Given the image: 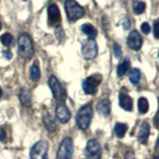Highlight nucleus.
<instances>
[{"instance_id": "nucleus-35", "label": "nucleus", "mask_w": 159, "mask_h": 159, "mask_svg": "<svg viewBox=\"0 0 159 159\" xmlns=\"http://www.w3.org/2000/svg\"><path fill=\"white\" fill-rule=\"evenodd\" d=\"M0 29H1V22H0Z\"/></svg>"}, {"instance_id": "nucleus-24", "label": "nucleus", "mask_w": 159, "mask_h": 159, "mask_svg": "<svg viewBox=\"0 0 159 159\" xmlns=\"http://www.w3.org/2000/svg\"><path fill=\"white\" fill-rule=\"evenodd\" d=\"M149 108L148 102L145 98H140L138 99V111L140 113H146Z\"/></svg>"}, {"instance_id": "nucleus-26", "label": "nucleus", "mask_w": 159, "mask_h": 159, "mask_svg": "<svg viewBox=\"0 0 159 159\" xmlns=\"http://www.w3.org/2000/svg\"><path fill=\"white\" fill-rule=\"evenodd\" d=\"M113 53H114V56L116 58H120L121 55H122V52H121V49L119 47L118 44H114L113 45Z\"/></svg>"}, {"instance_id": "nucleus-18", "label": "nucleus", "mask_w": 159, "mask_h": 159, "mask_svg": "<svg viewBox=\"0 0 159 159\" xmlns=\"http://www.w3.org/2000/svg\"><path fill=\"white\" fill-rule=\"evenodd\" d=\"M82 31L84 33V34H87L89 38L91 39V40H93L94 38H96L97 36V30L94 27H93L91 24H84L83 26H82Z\"/></svg>"}, {"instance_id": "nucleus-16", "label": "nucleus", "mask_w": 159, "mask_h": 159, "mask_svg": "<svg viewBox=\"0 0 159 159\" xmlns=\"http://www.w3.org/2000/svg\"><path fill=\"white\" fill-rule=\"evenodd\" d=\"M19 99L21 102L22 106L29 107L31 106V93L27 89H21V91L19 93Z\"/></svg>"}, {"instance_id": "nucleus-27", "label": "nucleus", "mask_w": 159, "mask_h": 159, "mask_svg": "<svg viewBox=\"0 0 159 159\" xmlns=\"http://www.w3.org/2000/svg\"><path fill=\"white\" fill-rule=\"evenodd\" d=\"M153 33H154V37L156 39H159V19H157L156 21L154 22Z\"/></svg>"}, {"instance_id": "nucleus-15", "label": "nucleus", "mask_w": 159, "mask_h": 159, "mask_svg": "<svg viewBox=\"0 0 159 159\" xmlns=\"http://www.w3.org/2000/svg\"><path fill=\"white\" fill-rule=\"evenodd\" d=\"M98 111L104 116L111 113V102L107 98H103L98 104Z\"/></svg>"}, {"instance_id": "nucleus-30", "label": "nucleus", "mask_w": 159, "mask_h": 159, "mask_svg": "<svg viewBox=\"0 0 159 159\" xmlns=\"http://www.w3.org/2000/svg\"><path fill=\"white\" fill-rule=\"evenodd\" d=\"M124 159H135V155H134L132 151H127V152L125 153V156H124Z\"/></svg>"}, {"instance_id": "nucleus-21", "label": "nucleus", "mask_w": 159, "mask_h": 159, "mask_svg": "<svg viewBox=\"0 0 159 159\" xmlns=\"http://www.w3.org/2000/svg\"><path fill=\"white\" fill-rule=\"evenodd\" d=\"M127 130V125L124 123H117L114 126V133L117 137H123Z\"/></svg>"}, {"instance_id": "nucleus-32", "label": "nucleus", "mask_w": 159, "mask_h": 159, "mask_svg": "<svg viewBox=\"0 0 159 159\" xmlns=\"http://www.w3.org/2000/svg\"><path fill=\"white\" fill-rule=\"evenodd\" d=\"M3 55H4V57L6 58V59H8V60H10V59L12 58V53L10 52V51H4Z\"/></svg>"}, {"instance_id": "nucleus-23", "label": "nucleus", "mask_w": 159, "mask_h": 159, "mask_svg": "<svg viewBox=\"0 0 159 159\" xmlns=\"http://www.w3.org/2000/svg\"><path fill=\"white\" fill-rule=\"evenodd\" d=\"M140 79V71L138 69H133L129 72V80L133 84H137Z\"/></svg>"}, {"instance_id": "nucleus-25", "label": "nucleus", "mask_w": 159, "mask_h": 159, "mask_svg": "<svg viewBox=\"0 0 159 159\" xmlns=\"http://www.w3.org/2000/svg\"><path fill=\"white\" fill-rule=\"evenodd\" d=\"M145 10V3L141 1L133 2V11L135 14H141Z\"/></svg>"}, {"instance_id": "nucleus-10", "label": "nucleus", "mask_w": 159, "mask_h": 159, "mask_svg": "<svg viewBox=\"0 0 159 159\" xmlns=\"http://www.w3.org/2000/svg\"><path fill=\"white\" fill-rule=\"evenodd\" d=\"M48 21L51 26H57L61 23V14L56 4H51L48 7Z\"/></svg>"}, {"instance_id": "nucleus-20", "label": "nucleus", "mask_w": 159, "mask_h": 159, "mask_svg": "<svg viewBox=\"0 0 159 159\" xmlns=\"http://www.w3.org/2000/svg\"><path fill=\"white\" fill-rule=\"evenodd\" d=\"M129 67H130V62H129L128 59H125L124 61L119 65L117 67V76L118 77H122L126 74V72L128 71Z\"/></svg>"}, {"instance_id": "nucleus-19", "label": "nucleus", "mask_w": 159, "mask_h": 159, "mask_svg": "<svg viewBox=\"0 0 159 159\" xmlns=\"http://www.w3.org/2000/svg\"><path fill=\"white\" fill-rule=\"evenodd\" d=\"M40 77H41V72H40L37 62H35L34 65L31 67V69H30V78H31L33 82H38Z\"/></svg>"}, {"instance_id": "nucleus-29", "label": "nucleus", "mask_w": 159, "mask_h": 159, "mask_svg": "<svg viewBox=\"0 0 159 159\" xmlns=\"http://www.w3.org/2000/svg\"><path fill=\"white\" fill-rule=\"evenodd\" d=\"M5 139H6V133L2 127H0V141H4Z\"/></svg>"}, {"instance_id": "nucleus-34", "label": "nucleus", "mask_w": 159, "mask_h": 159, "mask_svg": "<svg viewBox=\"0 0 159 159\" xmlns=\"http://www.w3.org/2000/svg\"><path fill=\"white\" fill-rule=\"evenodd\" d=\"M1 97H2V89H0V98H1Z\"/></svg>"}, {"instance_id": "nucleus-3", "label": "nucleus", "mask_w": 159, "mask_h": 159, "mask_svg": "<svg viewBox=\"0 0 159 159\" xmlns=\"http://www.w3.org/2000/svg\"><path fill=\"white\" fill-rule=\"evenodd\" d=\"M65 9H66L67 17L70 21H77L78 19L82 18L84 14V8L73 0H69L65 3Z\"/></svg>"}, {"instance_id": "nucleus-12", "label": "nucleus", "mask_w": 159, "mask_h": 159, "mask_svg": "<svg viewBox=\"0 0 159 159\" xmlns=\"http://www.w3.org/2000/svg\"><path fill=\"white\" fill-rule=\"evenodd\" d=\"M56 117L61 123H66L71 118V112L64 103H60L56 107Z\"/></svg>"}, {"instance_id": "nucleus-37", "label": "nucleus", "mask_w": 159, "mask_h": 159, "mask_svg": "<svg viewBox=\"0 0 159 159\" xmlns=\"http://www.w3.org/2000/svg\"><path fill=\"white\" fill-rule=\"evenodd\" d=\"M158 56H159V53H158Z\"/></svg>"}, {"instance_id": "nucleus-9", "label": "nucleus", "mask_w": 159, "mask_h": 159, "mask_svg": "<svg viewBox=\"0 0 159 159\" xmlns=\"http://www.w3.org/2000/svg\"><path fill=\"white\" fill-rule=\"evenodd\" d=\"M82 54L84 59L93 60L97 57L98 55V44L94 40L89 39L88 41L83 45L82 47Z\"/></svg>"}, {"instance_id": "nucleus-31", "label": "nucleus", "mask_w": 159, "mask_h": 159, "mask_svg": "<svg viewBox=\"0 0 159 159\" xmlns=\"http://www.w3.org/2000/svg\"><path fill=\"white\" fill-rule=\"evenodd\" d=\"M154 124H155V126L159 129V111L157 112L155 117H154Z\"/></svg>"}, {"instance_id": "nucleus-4", "label": "nucleus", "mask_w": 159, "mask_h": 159, "mask_svg": "<svg viewBox=\"0 0 159 159\" xmlns=\"http://www.w3.org/2000/svg\"><path fill=\"white\" fill-rule=\"evenodd\" d=\"M74 153V143L72 138H64L57 151V159H72Z\"/></svg>"}, {"instance_id": "nucleus-36", "label": "nucleus", "mask_w": 159, "mask_h": 159, "mask_svg": "<svg viewBox=\"0 0 159 159\" xmlns=\"http://www.w3.org/2000/svg\"><path fill=\"white\" fill-rule=\"evenodd\" d=\"M154 159H159V157H155V158H154Z\"/></svg>"}, {"instance_id": "nucleus-6", "label": "nucleus", "mask_w": 159, "mask_h": 159, "mask_svg": "<svg viewBox=\"0 0 159 159\" xmlns=\"http://www.w3.org/2000/svg\"><path fill=\"white\" fill-rule=\"evenodd\" d=\"M48 143L44 140H40L35 143L30 151V158L31 159H47Z\"/></svg>"}, {"instance_id": "nucleus-28", "label": "nucleus", "mask_w": 159, "mask_h": 159, "mask_svg": "<svg viewBox=\"0 0 159 159\" xmlns=\"http://www.w3.org/2000/svg\"><path fill=\"white\" fill-rule=\"evenodd\" d=\"M141 31L144 33V34H148L149 32H150V26H149V24L148 23H146V22H144V23H142V25H141Z\"/></svg>"}, {"instance_id": "nucleus-33", "label": "nucleus", "mask_w": 159, "mask_h": 159, "mask_svg": "<svg viewBox=\"0 0 159 159\" xmlns=\"http://www.w3.org/2000/svg\"><path fill=\"white\" fill-rule=\"evenodd\" d=\"M156 150H157V152L159 153V139L157 140V143H156Z\"/></svg>"}, {"instance_id": "nucleus-17", "label": "nucleus", "mask_w": 159, "mask_h": 159, "mask_svg": "<svg viewBox=\"0 0 159 159\" xmlns=\"http://www.w3.org/2000/svg\"><path fill=\"white\" fill-rule=\"evenodd\" d=\"M43 122L45 124V127L47 128V130L50 132H53L56 130L57 128V124L53 119V117L50 116L48 112H45L44 116H43Z\"/></svg>"}, {"instance_id": "nucleus-8", "label": "nucleus", "mask_w": 159, "mask_h": 159, "mask_svg": "<svg viewBox=\"0 0 159 159\" xmlns=\"http://www.w3.org/2000/svg\"><path fill=\"white\" fill-rule=\"evenodd\" d=\"M84 156L86 159H101L102 149L96 139H91L87 143L86 149H84Z\"/></svg>"}, {"instance_id": "nucleus-5", "label": "nucleus", "mask_w": 159, "mask_h": 159, "mask_svg": "<svg viewBox=\"0 0 159 159\" xmlns=\"http://www.w3.org/2000/svg\"><path fill=\"white\" fill-rule=\"evenodd\" d=\"M49 86L51 91L53 93L54 98L60 102H64L66 99V92H65V89L60 82L58 81V79L54 76H51L49 79Z\"/></svg>"}, {"instance_id": "nucleus-1", "label": "nucleus", "mask_w": 159, "mask_h": 159, "mask_svg": "<svg viewBox=\"0 0 159 159\" xmlns=\"http://www.w3.org/2000/svg\"><path fill=\"white\" fill-rule=\"evenodd\" d=\"M18 53L25 60L31 59L34 55L33 42L26 33H23L18 37Z\"/></svg>"}, {"instance_id": "nucleus-2", "label": "nucleus", "mask_w": 159, "mask_h": 159, "mask_svg": "<svg viewBox=\"0 0 159 159\" xmlns=\"http://www.w3.org/2000/svg\"><path fill=\"white\" fill-rule=\"evenodd\" d=\"M93 114V111L91 104H86V106L80 108L76 118L78 127L81 129H87L89 126V124H91Z\"/></svg>"}, {"instance_id": "nucleus-11", "label": "nucleus", "mask_w": 159, "mask_h": 159, "mask_svg": "<svg viewBox=\"0 0 159 159\" xmlns=\"http://www.w3.org/2000/svg\"><path fill=\"white\" fill-rule=\"evenodd\" d=\"M127 44L129 48L131 50H134V51H138L141 48L142 38L136 30H134V31L130 32V34H129V36L127 38Z\"/></svg>"}, {"instance_id": "nucleus-13", "label": "nucleus", "mask_w": 159, "mask_h": 159, "mask_svg": "<svg viewBox=\"0 0 159 159\" xmlns=\"http://www.w3.org/2000/svg\"><path fill=\"white\" fill-rule=\"evenodd\" d=\"M149 132H150V126H149V124L146 121L142 122L140 126V130L138 132V140L141 144H146L148 140Z\"/></svg>"}, {"instance_id": "nucleus-14", "label": "nucleus", "mask_w": 159, "mask_h": 159, "mask_svg": "<svg viewBox=\"0 0 159 159\" xmlns=\"http://www.w3.org/2000/svg\"><path fill=\"white\" fill-rule=\"evenodd\" d=\"M119 106H120L123 109H125L127 111H130L133 104H132V99L130 97H128L125 93H119Z\"/></svg>"}, {"instance_id": "nucleus-7", "label": "nucleus", "mask_w": 159, "mask_h": 159, "mask_svg": "<svg viewBox=\"0 0 159 159\" xmlns=\"http://www.w3.org/2000/svg\"><path fill=\"white\" fill-rule=\"evenodd\" d=\"M102 83L101 75H93V76L87 78L83 83V89L88 94H93L97 92L98 87Z\"/></svg>"}, {"instance_id": "nucleus-22", "label": "nucleus", "mask_w": 159, "mask_h": 159, "mask_svg": "<svg viewBox=\"0 0 159 159\" xmlns=\"http://www.w3.org/2000/svg\"><path fill=\"white\" fill-rule=\"evenodd\" d=\"M0 41H1V43L4 45V46L10 47L14 44V37L11 34L5 33L2 35V36H0Z\"/></svg>"}]
</instances>
